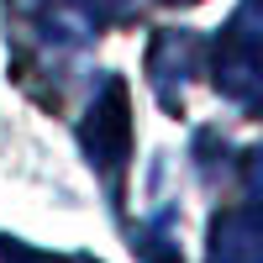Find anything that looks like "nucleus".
<instances>
[{"label": "nucleus", "instance_id": "obj_5", "mask_svg": "<svg viewBox=\"0 0 263 263\" xmlns=\"http://www.w3.org/2000/svg\"><path fill=\"white\" fill-rule=\"evenodd\" d=\"M132 248L142 253V263H179V242H174V216H153L147 227L132 232Z\"/></svg>", "mask_w": 263, "mask_h": 263}, {"label": "nucleus", "instance_id": "obj_1", "mask_svg": "<svg viewBox=\"0 0 263 263\" xmlns=\"http://www.w3.org/2000/svg\"><path fill=\"white\" fill-rule=\"evenodd\" d=\"M205 74L237 111L263 116V0H242L232 21L205 42Z\"/></svg>", "mask_w": 263, "mask_h": 263}, {"label": "nucleus", "instance_id": "obj_9", "mask_svg": "<svg viewBox=\"0 0 263 263\" xmlns=\"http://www.w3.org/2000/svg\"><path fill=\"white\" fill-rule=\"evenodd\" d=\"M158 6H195V0H158Z\"/></svg>", "mask_w": 263, "mask_h": 263}, {"label": "nucleus", "instance_id": "obj_7", "mask_svg": "<svg viewBox=\"0 0 263 263\" xmlns=\"http://www.w3.org/2000/svg\"><path fill=\"white\" fill-rule=\"evenodd\" d=\"M237 174H242V195H248V205H253V211H263V142L242 153Z\"/></svg>", "mask_w": 263, "mask_h": 263}, {"label": "nucleus", "instance_id": "obj_2", "mask_svg": "<svg viewBox=\"0 0 263 263\" xmlns=\"http://www.w3.org/2000/svg\"><path fill=\"white\" fill-rule=\"evenodd\" d=\"M79 153L90 163L105 190H121V174L132 158V100H126V84L116 74H100L90 100H84V116H79Z\"/></svg>", "mask_w": 263, "mask_h": 263}, {"label": "nucleus", "instance_id": "obj_6", "mask_svg": "<svg viewBox=\"0 0 263 263\" xmlns=\"http://www.w3.org/2000/svg\"><path fill=\"white\" fill-rule=\"evenodd\" d=\"M0 258L6 263H100V258H84V253H37L16 237H0Z\"/></svg>", "mask_w": 263, "mask_h": 263}, {"label": "nucleus", "instance_id": "obj_3", "mask_svg": "<svg viewBox=\"0 0 263 263\" xmlns=\"http://www.w3.org/2000/svg\"><path fill=\"white\" fill-rule=\"evenodd\" d=\"M195 74H205V37H195L190 27H163L147 42V79L163 111H184V90Z\"/></svg>", "mask_w": 263, "mask_h": 263}, {"label": "nucleus", "instance_id": "obj_4", "mask_svg": "<svg viewBox=\"0 0 263 263\" xmlns=\"http://www.w3.org/2000/svg\"><path fill=\"white\" fill-rule=\"evenodd\" d=\"M205 263H263V211L253 205L216 211L205 232Z\"/></svg>", "mask_w": 263, "mask_h": 263}, {"label": "nucleus", "instance_id": "obj_8", "mask_svg": "<svg viewBox=\"0 0 263 263\" xmlns=\"http://www.w3.org/2000/svg\"><path fill=\"white\" fill-rule=\"evenodd\" d=\"M42 6H53V0H11V11H32V16H37Z\"/></svg>", "mask_w": 263, "mask_h": 263}]
</instances>
